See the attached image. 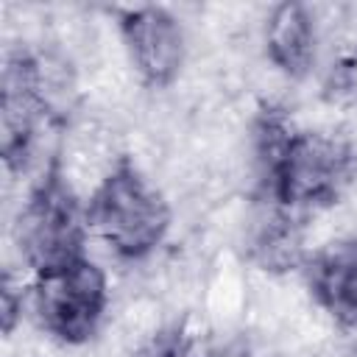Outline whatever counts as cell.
<instances>
[{"label":"cell","instance_id":"5b68a950","mask_svg":"<svg viewBox=\"0 0 357 357\" xmlns=\"http://www.w3.org/2000/svg\"><path fill=\"white\" fill-rule=\"evenodd\" d=\"M120 28L134 67L148 84L162 86L178 73L184 56V36L178 22L165 8L142 6L126 11Z\"/></svg>","mask_w":357,"mask_h":357},{"label":"cell","instance_id":"6da1fadb","mask_svg":"<svg viewBox=\"0 0 357 357\" xmlns=\"http://www.w3.org/2000/svg\"><path fill=\"white\" fill-rule=\"evenodd\" d=\"M268 181L284 206H315L335 201L351 176L346 142L318 131H287L268 123Z\"/></svg>","mask_w":357,"mask_h":357},{"label":"cell","instance_id":"30bf717a","mask_svg":"<svg viewBox=\"0 0 357 357\" xmlns=\"http://www.w3.org/2000/svg\"><path fill=\"white\" fill-rule=\"evenodd\" d=\"M148 357H190V351H187L184 346H178V343H167V346L151 351Z\"/></svg>","mask_w":357,"mask_h":357},{"label":"cell","instance_id":"52a82bcc","mask_svg":"<svg viewBox=\"0 0 357 357\" xmlns=\"http://www.w3.org/2000/svg\"><path fill=\"white\" fill-rule=\"evenodd\" d=\"M312 290L329 315L357 329V240L337 243L315 259Z\"/></svg>","mask_w":357,"mask_h":357},{"label":"cell","instance_id":"3957f363","mask_svg":"<svg viewBox=\"0 0 357 357\" xmlns=\"http://www.w3.org/2000/svg\"><path fill=\"white\" fill-rule=\"evenodd\" d=\"M17 243L36 273H47L81 259L84 215L59 176H47L17 220Z\"/></svg>","mask_w":357,"mask_h":357},{"label":"cell","instance_id":"7a4b0ae2","mask_svg":"<svg viewBox=\"0 0 357 357\" xmlns=\"http://www.w3.org/2000/svg\"><path fill=\"white\" fill-rule=\"evenodd\" d=\"M86 223L112 251L134 259L162 243L170 209L162 192L137 167L123 162L95 190L86 206Z\"/></svg>","mask_w":357,"mask_h":357},{"label":"cell","instance_id":"277c9868","mask_svg":"<svg viewBox=\"0 0 357 357\" xmlns=\"http://www.w3.org/2000/svg\"><path fill=\"white\" fill-rule=\"evenodd\" d=\"M106 307V276L89 259H75L64 268L36 273L33 284V310L39 324L67 340H86Z\"/></svg>","mask_w":357,"mask_h":357},{"label":"cell","instance_id":"9c48e42d","mask_svg":"<svg viewBox=\"0 0 357 357\" xmlns=\"http://www.w3.org/2000/svg\"><path fill=\"white\" fill-rule=\"evenodd\" d=\"M17 312H20V304L14 301V293H11L8 282H6V284H3V329H6V332H11Z\"/></svg>","mask_w":357,"mask_h":357},{"label":"cell","instance_id":"8992f818","mask_svg":"<svg viewBox=\"0 0 357 357\" xmlns=\"http://www.w3.org/2000/svg\"><path fill=\"white\" fill-rule=\"evenodd\" d=\"M45 114L39 67L31 59H11L3 73V156L14 167L25 159L36 123Z\"/></svg>","mask_w":357,"mask_h":357},{"label":"cell","instance_id":"ba28073f","mask_svg":"<svg viewBox=\"0 0 357 357\" xmlns=\"http://www.w3.org/2000/svg\"><path fill=\"white\" fill-rule=\"evenodd\" d=\"M268 53L276 67L290 75L307 73L312 61V22L301 3H282L273 8L265 31Z\"/></svg>","mask_w":357,"mask_h":357}]
</instances>
